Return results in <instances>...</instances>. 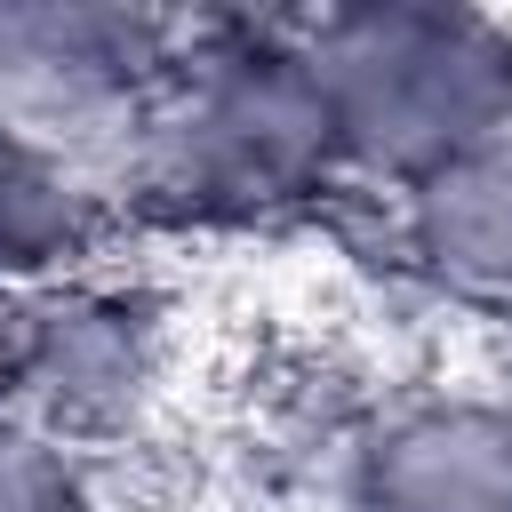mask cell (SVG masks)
Returning a JSON list of instances; mask_svg holds the SVG:
<instances>
[{"mask_svg": "<svg viewBox=\"0 0 512 512\" xmlns=\"http://www.w3.org/2000/svg\"><path fill=\"white\" fill-rule=\"evenodd\" d=\"M112 248H120V208H112L104 168L0 120V304Z\"/></svg>", "mask_w": 512, "mask_h": 512, "instance_id": "obj_7", "label": "cell"}, {"mask_svg": "<svg viewBox=\"0 0 512 512\" xmlns=\"http://www.w3.org/2000/svg\"><path fill=\"white\" fill-rule=\"evenodd\" d=\"M192 384V296L144 256H96L0 304V416L96 464L152 440Z\"/></svg>", "mask_w": 512, "mask_h": 512, "instance_id": "obj_3", "label": "cell"}, {"mask_svg": "<svg viewBox=\"0 0 512 512\" xmlns=\"http://www.w3.org/2000/svg\"><path fill=\"white\" fill-rule=\"evenodd\" d=\"M120 232L168 248L280 240L360 200L304 16H184L176 56L104 168Z\"/></svg>", "mask_w": 512, "mask_h": 512, "instance_id": "obj_1", "label": "cell"}, {"mask_svg": "<svg viewBox=\"0 0 512 512\" xmlns=\"http://www.w3.org/2000/svg\"><path fill=\"white\" fill-rule=\"evenodd\" d=\"M368 208H376L392 272L416 296L448 312L512 320V136Z\"/></svg>", "mask_w": 512, "mask_h": 512, "instance_id": "obj_6", "label": "cell"}, {"mask_svg": "<svg viewBox=\"0 0 512 512\" xmlns=\"http://www.w3.org/2000/svg\"><path fill=\"white\" fill-rule=\"evenodd\" d=\"M360 200L408 192L512 136V16L456 0H360L304 16Z\"/></svg>", "mask_w": 512, "mask_h": 512, "instance_id": "obj_2", "label": "cell"}, {"mask_svg": "<svg viewBox=\"0 0 512 512\" xmlns=\"http://www.w3.org/2000/svg\"><path fill=\"white\" fill-rule=\"evenodd\" d=\"M0 512H120L112 464L0 416Z\"/></svg>", "mask_w": 512, "mask_h": 512, "instance_id": "obj_8", "label": "cell"}, {"mask_svg": "<svg viewBox=\"0 0 512 512\" xmlns=\"http://www.w3.org/2000/svg\"><path fill=\"white\" fill-rule=\"evenodd\" d=\"M320 512H512V392L400 384L368 400L328 448Z\"/></svg>", "mask_w": 512, "mask_h": 512, "instance_id": "obj_5", "label": "cell"}, {"mask_svg": "<svg viewBox=\"0 0 512 512\" xmlns=\"http://www.w3.org/2000/svg\"><path fill=\"white\" fill-rule=\"evenodd\" d=\"M184 16L144 8H80V0H24L0 8V120L112 168L136 112L152 104Z\"/></svg>", "mask_w": 512, "mask_h": 512, "instance_id": "obj_4", "label": "cell"}]
</instances>
